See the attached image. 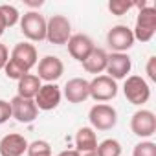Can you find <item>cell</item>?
Returning a JSON list of instances; mask_svg holds the SVG:
<instances>
[{"label":"cell","instance_id":"16","mask_svg":"<svg viewBox=\"0 0 156 156\" xmlns=\"http://www.w3.org/2000/svg\"><path fill=\"white\" fill-rule=\"evenodd\" d=\"M28 151V140L22 134L11 132L0 140V156H24Z\"/></svg>","mask_w":156,"mask_h":156},{"label":"cell","instance_id":"21","mask_svg":"<svg viewBox=\"0 0 156 156\" xmlns=\"http://www.w3.org/2000/svg\"><path fill=\"white\" fill-rule=\"evenodd\" d=\"M28 156H51V145L46 140H35L28 143Z\"/></svg>","mask_w":156,"mask_h":156},{"label":"cell","instance_id":"15","mask_svg":"<svg viewBox=\"0 0 156 156\" xmlns=\"http://www.w3.org/2000/svg\"><path fill=\"white\" fill-rule=\"evenodd\" d=\"M88 87H90V81L83 79V77H73L70 79L66 85H64V98L68 99V103H85L88 98H90V92H88Z\"/></svg>","mask_w":156,"mask_h":156},{"label":"cell","instance_id":"6","mask_svg":"<svg viewBox=\"0 0 156 156\" xmlns=\"http://www.w3.org/2000/svg\"><path fill=\"white\" fill-rule=\"evenodd\" d=\"M107 44L114 53H127L134 46V35L129 26H112L107 33Z\"/></svg>","mask_w":156,"mask_h":156},{"label":"cell","instance_id":"8","mask_svg":"<svg viewBox=\"0 0 156 156\" xmlns=\"http://www.w3.org/2000/svg\"><path fill=\"white\" fill-rule=\"evenodd\" d=\"M130 130L138 138H151L156 132V116L152 110H136L130 118Z\"/></svg>","mask_w":156,"mask_h":156},{"label":"cell","instance_id":"11","mask_svg":"<svg viewBox=\"0 0 156 156\" xmlns=\"http://www.w3.org/2000/svg\"><path fill=\"white\" fill-rule=\"evenodd\" d=\"M132 70V61L127 53H108V59H107V75L112 77L114 81L118 79H127L129 73Z\"/></svg>","mask_w":156,"mask_h":156},{"label":"cell","instance_id":"1","mask_svg":"<svg viewBox=\"0 0 156 156\" xmlns=\"http://www.w3.org/2000/svg\"><path fill=\"white\" fill-rule=\"evenodd\" d=\"M156 33V9L152 6H145L140 9L136 17V26L132 30L134 41L149 42Z\"/></svg>","mask_w":156,"mask_h":156},{"label":"cell","instance_id":"14","mask_svg":"<svg viewBox=\"0 0 156 156\" xmlns=\"http://www.w3.org/2000/svg\"><path fill=\"white\" fill-rule=\"evenodd\" d=\"M9 59H13L15 62H19L26 72H30L33 66H37L39 62V55H37V48L30 42H19L15 44V48L11 50Z\"/></svg>","mask_w":156,"mask_h":156},{"label":"cell","instance_id":"27","mask_svg":"<svg viewBox=\"0 0 156 156\" xmlns=\"http://www.w3.org/2000/svg\"><path fill=\"white\" fill-rule=\"evenodd\" d=\"M147 77H149V81H156V57L152 55V57H149V61H147Z\"/></svg>","mask_w":156,"mask_h":156},{"label":"cell","instance_id":"4","mask_svg":"<svg viewBox=\"0 0 156 156\" xmlns=\"http://www.w3.org/2000/svg\"><path fill=\"white\" fill-rule=\"evenodd\" d=\"M88 119H90V127L94 130H110L118 123V112L112 105L98 103L90 108Z\"/></svg>","mask_w":156,"mask_h":156},{"label":"cell","instance_id":"28","mask_svg":"<svg viewBox=\"0 0 156 156\" xmlns=\"http://www.w3.org/2000/svg\"><path fill=\"white\" fill-rule=\"evenodd\" d=\"M8 61H9V50H8L6 44L0 42V70H4V66H6Z\"/></svg>","mask_w":156,"mask_h":156},{"label":"cell","instance_id":"7","mask_svg":"<svg viewBox=\"0 0 156 156\" xmlns=\"http://www.w3.org/2000/svg\"><path fill=\"white\" fill-rule=\"evenodd\" d=\"M88 92H90V98L94 101L105 103V101H110L118 96V83L108 75H96L90 81Z\"/></svg>","mask_w":156,"mask_h":156},{"label":"cell","instance_id":"22","mask_svg":"<svg viewBox=\"0 0 156 156\" xmlns=\"http://www.w3.org/2000/svg\"><path fill=\"white\" fill-rule=\"evenodd\" d=\"M0 13H2L4 20H6V26L8 28H13L15 24L20 22V13L15 6H9V4H2L0 6Z\"/></svg>","mask_w":156,"mask_h":156},{"label":"cell","instance_id":"20","mask_svg":"<svg viewBox=\"0 0 156 156\" xmlns=\"http://www.w3.org/2000/svg\"><path fill=\"white\" fill-rule=\"evenodd\" d=\"M96 154L98 156H121V143L114 138H107L101 143H98Z\"/></svg>","mask_w":156,"mask_h":156},{"label":"cell","instance_id":"23","mask_svg":"<svg viewBox=\"0 0 156 156\" xmlns=\"http://www.w3.org/2000/svg\"><path fill=\"white\" fill-rule=\"evenodd\" d=\"M4 73H6V77L8 79H15V81H19L20 77H24L26 73H30V72H26L19 62H15L13 59H9L8 62H6V66H4Z\"/></svg>","mask_w":156,"mask_h":156},{"label":"cell","instance_id":"18","mask_svg":"<svg viewBox=\"0 0 156 156\" xmlns=\"http://www.w3.org/2000/svg\"><path fill=\"white\" fill-rule=\"evenodd\" d=\"M107 59H108V53L103 50V48H94L90 51V55L81 62L83 68L88 72V73H94V75H99L101 72H105L107 68Z\"/></svg>","mask_w":156,"mask_h":156},{"label":"cell","instance_id":"25","mask_svg":"<svg viewBox=\"0 0 156 156\" xmlns=\"http://www.w3.org/2000/svg\"><path fill=\"white\" fill-rule=\"evenodd\" d=\"M132 8H134V2H129V0H110V2H108V11L112 15H116V17L125 15Z\"/></svg>","mask_w":156,"mask_h":156},{"label":"cell","instance_id":"24","mask_svg":"<svg viewBox=\"0 0 156 156\" xmlns=\"http://www.w3.org/2000/svg\"><path fill=\"white\" fill-rule=\"evenodd\" d=\"M132 156H156V143L151 140H143L134 145Z\"/></svg>","mask_w":156,"mask_h":156},{"label":"cell","instance_id":"30","mask_svg":"<svg viewBox=\"0 0 156 156\" xmlns=\"http://www.w3.org/2000/svg\"><path fill=\"white\" fill-rule=\"evenodd\" d=\"M8 30V26H6V20H4V17H2V13H0V37L4 35V31Z\"/></svg>","mask_w":156,"mask_h":156},{"label":"cell","instance_id":"9","mask_svg":"<svg viewBox=\"0 0 156 156\" xmlns=\"http://www.w3.org/2000/svg\"><path fill=\"white\" fill-rule=\"evenodd\" d=\"M64 73V64L55 55H46L37 62V77L46 83H55Z\"/></svg>","mask_w":156,"mask_h":156},{"label":"cell","instance_id":"13","mask_svg":"<svg viewBox=\"0 0 156 156\" xmlns=\"http://www.w3.org/2000/svg\"><path fill=\"white\" fill-rule=\"evenodd\" d=\"M66 46H68V53L77 62H83L90 55V51L96 48L94 41L88 35H85V33H75V35H72L70 41L66 42Z\"/></svg>","mask_w":156,"mask_h":156},{"label":"cell","instance_id":"26","mask_svg":"<svg viewBox=\"0 0 156 156\" xmlns=\"http://www.w3.org/2000/svg\"><path fill=\"white\" fill-rule=\"evenodd\" d=\"M11 118V105L6 99H0V125H4Z\"/></svg>","mask_w":156,"mask_h":156},{"label":"cell","instance_id":"31","mask_svg":"<svg viewBox=\"0 0 156 156\" xmlns=\"http://www.w3.org/2000/svg\"><path fill=\"white\" fill-rule=\"evenodd\" d=\"M81 156H98V154H96V152H83Z\"/></svg>","mask_w":156,"mask_h":156},{"label":"cell","instance_id":"29","mask_svg":"<svg viewBox=\"0 0 156 156\" xmlns=\"http://www.w3.org/2000/svg\"><path fill=\"white\" fill-rule=\"evenodd\" d=\"M57 156H81V154L77 152L75 149H68V151H62V152H59Z\"/></svg>","mask_w":156,"mask_h":156},{"label":"cell","instance_id":"12","mask_svg":"<svg viewBox=\"0 0 156 156\" xmlns=\"http://www.w3.org/2000/svg\"><path fill=\"white\" fill-rule=\"evenodd\" d=\"M61 99H62V92H61V88L55 85V83H46V85H42L41 88H39V92H37V96H35V105H37V108L39 110H53V108H57L59 107V103H61Z\"/></svg>","mask_w":156,"mask_h":156},{"label":"cell","instance_id":"19","mask_svg":"<svg viewBox=\"0 0 156 156\" xmlns=\"http://www.w3.org/2000/svg\"><path fill=\"white\" fill-rule=\"evenodd\" d=\"M41 87H42V81L35 73H26L17 81V96L26 98V99H35Z\"/></svg>","mask_w":156,"mask_h":156},{"label":"cell","instance_id":"3","mask_svg":"<svg viewBox=\"0 0 156 156\" xmlns=\"http://www.w3.org/2000/svg\"><path fill=\"white\" fill-rule=\"evenodd\" d=\"M72 37V24L68 20V17L64 15H51L46 20V41L55 44V46H62L70 41Z\"/></svg>","mask_w":156,"mask_h":156},{"label":"cell","instance_id":"2","mask_svg":"<svg viewBox=\"0 0 156 156\" xmlns=\"http://www.w3.org/2000/svg\"><path fill=\"white\" fill-rule=\"evenodd\" d=\"M20 31L28 41H46V19L39 11H28L20 15Z\"/></svg>","mask_w":156,"mask_h":156},{"label":"cell","instance_id":"17","mask_svg":"<svg viewBox=\"0 0 156 156\" xmlns=\"http://www.w3.org/2000/svg\"><path fill=\"white\" fill-rule=\"evenodd\" d=\"M98 149V136L92 127H81L75 132V151L83 152H96Z\"/></svg>","mask_w":156,"mask_h":156},{"label":"cell","instance_id":"5","mask_svg":"<svg viewBox=\"0 0 156 156\" xmlns=\"http://www.w3.org/2000/svg\"><path fill=\"white\" fill-rule=\"evenodd\" d=\"M123 94L127 98L129 103L132 105H143L149 101L151 98V87L149 83L140 75H129L125 79V85H123Z\"/></svg>","mask_w":156,"mask_h":156},{"label":"cell","instance_id":"10","mask_svg":"<svg viewBox=\"0 0 156 156\" xmlns=\"http://www.w3.org/2000/svg\"><path fill=\"white\" fill-rule=\"evenodd\" d=\"M9 105H11V118H15L19 123H31L39 116V108L33 99L15 96L9 101Z\"/></svg>","mask_w":156,"mask_h":156}]
</instances>
